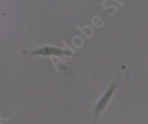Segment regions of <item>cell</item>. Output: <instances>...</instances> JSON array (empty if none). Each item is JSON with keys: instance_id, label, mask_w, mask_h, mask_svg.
I'll use <instances>...</instances> for the list:
<instances>
[{"instance_id": "cell-1", "label": "cell", "mask_w": 148, "mask_h": 124, "mask_svg": "<svg viewBox=\"0 0 148 124\" xmlns=\"http://www.w3.org/2000/svg\"><path fill=\"white\" fill-rule=\"evenodd\" d=\"M75 27H76V29H77L78 31H80V33H81V34H83V36H84L87 39H90V36L85 32V29H84V27H81L79 25H76Z\"/></svg>"}, {"instance_id": "cell-2", "label": "cell", "mask_w": 148, "mask_h": 124, "mask_svg": "<svg viewBox=\"0 0 148 124\" xmlns=\"http://www.w3.org/2000/svg\"><path fill=\"white\" fill-rule=\"evenodd\" d=\"M61 42H62V43H63V45L66 46V48H68L70 51H72L73 53H75V50H74V49H73V48H72L69 44H68V43H66V40H62Z\"/></svg>"}, {"instance_id": "cell-3", "label": "cell", "mask_w": 148, "mask_h": 124, "mask_svg": "<svg viewBox=\"0 0 148 124\" xmlns=\"http://www.w3.org/2000/svg\"><path fill=\"white\" fill-rule=\"evenodd\" d=\"M101 7L104 9V10H108V9H111V8H113V9H114V11L117 12V7H116V5H108V6H106V5H101Z\"/></svg>"}, {"instance_id": "cell-4", "label": "cell", "mask_w": 148, "mask_h": 124, "mask_svg": "<svg viewBox=\"0 0 148 124\" xmlns=\"http://www.w3.org/2000/svg\"><path fill=\"white\" fill-rule=\"evenodd\" d=\"M2 114H1V110H0V121H9L10 120V118H7V117H2V115H1Z\"/></svg>"}, {"instance_id": "cell-5", "label": "cell", "mask_w": 148, "mask_h": 124, "mask_svg": "<svg viewBox=\"0 0 148 124\" xmlns=\"http://www.w3.org/2000/svg\"><path fill=\"white\" fill-rule=\"evenodd\" d=\"M113 1H114L115 3H117L120 6H123V5H125L124 2H121V1H119V0H113Z\"/></svg>"}, {"instance_id": "cell-6", "label": "cell", "mask_w": 148, "mask_h": 124, "mask_svg": "<svg viewBox=\"0 0 148 124\" xmlns=\"http://www.w3.org/2000/svg\"><path fill=\"white\" fill-rule=\"evenodd\" d=\"M0 124H4V122L2 121H0Z\"/></svg>"}]
</instances>
